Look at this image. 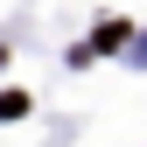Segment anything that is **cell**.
Returning a JSON list of instances; mask_svg holds the SVG:
<instances>
[{
	"mask_svg": "<svg viewBox=\"0 0 147 147\" xmlns=\"http://www.w3.org/2000/svg\"><path fill=\"white\" fill-rule=\"evenodd\" d=\"M119 42H126V21H105L98 35H91V49H77V63L84 56H105V49H119Z\"/></svg>",
	"mask_w": 147,
	"mask_h": 147,
	"instance_id": "cell-1",
	"label": "cell"
},
{
	"mask_svg": "<svg viewBox=\"0 0 147 147\" xmlns=\"http://www.w3.org/2000/svg\"><path fill=\"white\" fill-rule=\"evenodd\" d=\"M28 112V91H0V119H21Z\"/></svg>",
	"mask_w": 147,
	"mask_h": 147,
	"instance_id": "cell-2",
	"label": "cell"
}]
</instances>
